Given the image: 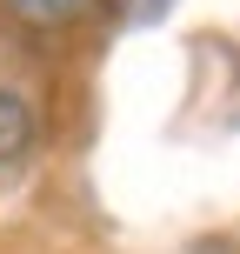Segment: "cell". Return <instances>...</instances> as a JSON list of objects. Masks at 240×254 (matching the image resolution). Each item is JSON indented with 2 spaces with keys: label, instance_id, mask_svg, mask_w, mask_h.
<instances>
[{
  "label": "cell",
  "instance_id": "1",
  "mask_svg": "<svg viewBox=\"0 0 240 254\" xmlns=\"http://www.w3.org/2000/svg\"><path fill=\"white\" fill-rule=\"evenodd\" d=\"M27 140H34V107H27L13 87H0V167H7V161H20V154H27Z\"/></svg>",
  "mask_w": 240,
  "mask_h": 254
},
{
  "label": "cell",
  "instance_id": "3",
  "mask_svg": "<svg viewBox=\"0 0 240 254\" xmlns=\"http://www.w3.org/2000/svg\"><path fill=\"white\" fill-rule=\"evenodd\" d=\"M167 7H174V0H127V13H134V20H140V27H147V20H160V13H167Z\"/></svg>",
  "mask_w": 240,
  "mask_h": 254
},
{
  "label": "cell",
  "instance_id": "2",
  "mask_svg": "<svg viewBox=\"0 0 240 254\" xmlns=\"http://www.w3.org/2000/svg\"><path fill=\"white\" fill-rule=\"evenodd\" d=\"M20 20H34V27H67V20H80L87 13V0H7Z\"/></svg>",
  "mask_w": 240,
  "mask_h": 254
}]
</instances>
